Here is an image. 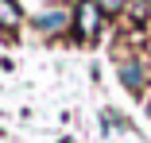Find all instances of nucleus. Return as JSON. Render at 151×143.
Listing matches in <instances>:
<instances>
[{
  "instance_id": "nucleus-1",
  "label": "nucleus",
  "mask_w": 151,
  "mask_h": 143,
  "mask_svg": "<svg viewBox=\"0 0 151 143\" xmlns=\"http://www.w3.org/2000/svg\"><path fill=\"white\" fill-rule=\"evenodd\" d=\"M0 23H4V27H16L19 23V12H16L12 0H0Z\"/></svg>"
},
{
  "instance_id": "nucleus-3",
  "label": "nucleus",
  "mask_w": 151,
  "mask_h": 143,
  "mask_svg": "<svg viewBox=\"0 0 151 143\" xmlns=\"http://www.w3.org/2000/svg\"><path fill=\"white\" fill-rule=\"evenodd\" d=\"M120 77H124V85L139 89V70H136V66H124V70H120Z\"/></svg>"
},
{
  "instance_id": "nucleus-5",
  "label": "nucleus",
  "mask_w": 151,
  "mask_h": 143,
  "mask_svg": "<svg viewBox=\"0 0 151 143\" xmlns=\"http://www.w3.org/2000/svg\"><path fill=\"white\" fill-rule=\"evenodd\" d=\"M120 4H124V0H105V8H120Z\"/></svg>"
},
{
  "instance_id": "nucleus-2",
  "label": "nucleus",
  "mask_w": 151,
  "mask_h": 143,
  "mask_svg": "<svg viewBox=\"0 0 151 143\" xmlns=\"http://www.w3.org/2000/svg\"><path fill=\"white\" fill-rule=\"evenodd\" d=\"M39 27H43V31H62V27H66V16L62 12H50V16L39 19Z\"/></svg>"
},
{
  "instance_id": "nucleus-4",
  "label": "nucleus",
  "mask_w": 151,
  "mask_h": 143,
  "mask_svg": "<svg viewBox=\"0 0 151 143\" xmlns=\"http://www.w3.org/2000/svg\"><path fill=\"white\" fill-rule=\"evenodd\" d=\"M81 27H85V31H93V4L81 8Z\"/></svg>"
}]
</instances>
